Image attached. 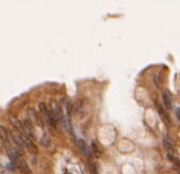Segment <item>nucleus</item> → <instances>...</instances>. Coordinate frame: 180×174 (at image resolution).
Returning <instances> with one entry per match:
<instances>
[{"instance_id": "nucleus-16", "label": "nucleus", "mask_w": 180, "mask_h": 174, "mask_svg": "<svg viewBox=\"0 0 180 174\" xmlns=\"http://www.w3.org/2000/svg\"><path fill=\"white\" fill-rule=\"evenodd\" d=\"M176 117H177V119L180 121V108H178V109L176 110Z\"/></svg>"}, {"instance_id": "nucleus-15", "label": "nucleus", "mask_w": 180, "mask_h": 174, "mask_svg": "<svg viewBox=\"0 0 180 174\" xmlns=\"http://www.w3.org/2000/svg\"><path fill=\"white\" fill-rule=\"evenodd\" d=\"M66 109H67L68 115H71V112H73V105H71V103H67V105H66Z\"/></svg>"}, {"instance_id": "nucleus-3", "label": "nucleus", "mask_w": 180, "mask_h": 174, "mask_svg": "<svg viewBox=\"0 0 180 174\" xmlns=\"http://www.w3.org/2000/svg\"><path fill=\"white\" fill-rule=\"evenodd\" d=\"M162 98H163V103H164V105L166 108H171L173 105V96H172V93L169 91V90H165L163 92V94H162Z\"/></svg>"}, {"instance_id": "nucleus-11", "label": "nucleus", "mask_w": 180, "mask_h": 174, "mask_svg": "<svg viewBox=\"0 0 180 174\" xmlns=\"http://www.w3.org/2000/svg\"><path fill=\"white\" fill-rule=\"evenodd\" d=\"M53 114H54V117H56V121L58 120H61L62 117H63V112H62V108H61L60 105H56V107H54V109L52 110Z\"/></svg>"}, {"instance_id": "nucleus-1", "label": "nucleus", "mask_w": 180, "mask_h": 174, "mask_svg": "<svg viewBox=\"0 0 180 174\" xmlns=\"http://www.w3.org/2000/svg\"><path fill=\"white\" fill-rule=\"evenodd\" d=\"M27 114H28V117H29V120H30L32 123H35L36 125H38V126H41V127H43V125H44V123H43V120L41 119V117H40V114L35 111L34 109H28V111H27Z\"/></svg>"}, {"instance_id": "nucleus-13", "label": "nucleus", "mask_w": 180, "mask_h": 174, "mask_svg": "<svg viewBox=\"0 0 180 174\" xmlns=\"http://www.w3.org/2000/svg\"><path fill=\"white\" fill-rule=\"evenodd\" d=\"M92 151H93V155L96 157V158H98L99 156H100V154H101V152L99 151V148H97V144L95 143V142H92Z\"/></svg>"}, {"instance_id": "nucleus-7", "label": "nucleus", "mask_w": 180, "mask_h": 174, "mask_svg": "<svg viewBox=\"0 0 180 174\" xmlns=\"http://www.w3.org/2000/svg\"><path fill=\"white\" fill-rule=\"evenodd\" d=\"M13 140L15 141V143L17 144L20 148H26V142H25L23 136H21L20 134H14V135H13Z\"/></svg>"}, {"instance_id": "nucleus-14", "label": "nucleus", "mask_w": 180, "mask_h": 174, "mask_svg": "<svg viewBox=\"0 0 180 174\" xmlns=\"http://www.w3.org/2000/svg\"><path fill=\"white\" fill-rule=\"evenodd\" d=\"M169 158L172 160L173 163H175L177 167H179V169H180V160L178 158H176V157H174V156L172 155V154H169Z\"/></svg>"}, {"instance_id": "nucleus-6", "label": "nucleus", "mask_w": 180, "mask_h": 174, "mask_svg": "<svg viewBox=\"0 0 180 174\" xmlns=\"http://www.w3.org/2000/svg\"><path fill=\"white\" fill-rule=\"evenodd\" d=\"M16 165H17L18 170L20 171L23 174H29L30 173V169H29V167H28V165H27V163L25 161V160H20V159H19Z\"/></svg>"}, {"instance_id": "nucleus-12", "label": "nucleus", "mask_w": 180, "mask_h": 174, "mask_svg": "<svg viewBox=\"0 0 180 174\" xmlns=\"http://www.w3.org/2000/svg\"><path fill=\"white\" fill-rule=\"evenodd\" d=\"M0 139L3 141V142H8L9 140V133L1 125H0Z\"/></svg>"}, {"instance_id": "nucleus-10", "label": "nucleus", "mask_w": 180, "mask_h": 174, "mask_svg": "<svg viewBox=\"0 0 180 174\" xmlns=\"http://www.w3.org/2000/svg\"><path fill=\"white\" fill-rule=\"evenodd\" d=\"M41 143L44 148H49V146L51 145V139H50V137H49L48 134H44V135L42 136Z\"/></svg>"}, {"instance_id": "nucleus-5", "label": "nucleus", "mask_w": 180, "mask_h": 174, "mask_svg": "<svg viewBox=\"0 0 180 174\" xmlns=\"http://www.w3.org/2000/svg\"><path fill=\"white\" fill-rule=\"evenodd\" d=\"M163 144H164L165 150L169 152V154H173L174 153V144H173L172 140L169 136H164L163 138Z\"/></svg>"}, {"instance_id": "nucleus-9", "label": "nucleus", "mask_w": 180, "mask_h": 174, "mask_svg": "<svg viewBox=\"0 0 180 174\" xmlns=\"http://www.w3.org/2000/svg\"><path fill=\"white\" fill-rule=\"evenodd\" d=\"M78 146H79V148L81 150V152H82V154H84V155H86L87 157H90L91 156V154H90V150L87 148V146H86V144H85V142L83 140H78Z\"/></svg>"}, {"instance_id": "nucleus-17", "label": "nucleus", "mask_w": 180, "mask_h": 174, "mask_svg": "<svg viewBox=\"0 0 180 174\" xmlns=\"http://www.w3.org/2000/svg\"><path fill=\"white\" fill-rule=\"evenodd\" d=\"M64 174H71V173H68V172H65V173H64Z\"/></svg>"}, {"instance_id": "nucleus-4", "label": "nucleus", "mask_w": 180, "mask_h": 174, "mask_svg": "<svg viewBox=\"0 0 180 174\" xmlns=\"http://www.w3.org/2000/svg\"><path fill=\"white\" fill-rule=\"evenodd\" d=\"M11 123L13 124V126L15 127L16 130H18L19 134H26V130H25V126H24V123L20 122L19 120H17L16 117H11Z\"/></svg>"}, {"instance_id": "nucleus-8", "label": "nucleus", "mask_w": 180, "mask_h": 174, "mask_svg": "<svg viewBox=\"0 0 180 174\" xmlns=\"http://www.w3.org/2000/svg\"><path fill=\"white\" fill-rule=\"evenodd\" d=\"M158 112H159V114H160V117H161L162 121L164 122L166 125H169L171 124V121H169V115H167V113L164 111V109L162 108V107L158 106Z\"/></svg>"}, {"instance_id": "nucleus-2", "label": "nucleus", "mask_w": 180, "mask_h": 174, "mask_svg": "<svg viewBox=\"0 0 180 174\" xmlns=\"http://www.w3.org/2000/svg\"><path fill=\"white\" fill-rule=\"evenodd\" d=\"M7 154H8L9 159L11 160L12 163H16L19 160V152L15 150L12 146H7Z\"/></svg>"}]
</instances>
